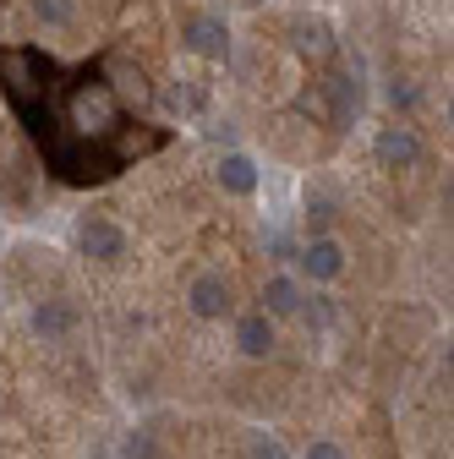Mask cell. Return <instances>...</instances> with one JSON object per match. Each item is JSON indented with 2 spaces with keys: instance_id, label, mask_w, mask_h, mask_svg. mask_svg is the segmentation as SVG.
<instances>
[{
  "instance_id": "cell-11",
  "label": "cell",
  "mask_w": 454,
  "mask_h": 459,
  "mask_svg": "<svg viewBox=\"0 0 454 459\" xmlns=\"http://www.w3.org/2000/svg\"><path fill=\"white\" fill-rule=\"evenodd\" d=\"M328 93H334V121L345 126L351 115L362 109V82L356 77H328Z\"/></svg>"
},
{
  "instance_id": "cell-18",
  "label": "cell",
  "mask_w": 454,
  "mask_h": 459,
  "mask_svg": "<svg viewBox=\"0 0 454 459\" xmlns=\"http://www.w3.org/2000/svg\"><path fill=\"white\" fill-rule=\"evenodd\" d=\"M301 459H345V448H339V443H334V437H312V443H307V454H301Z\"/></svg>"
},
{
  "instance_id": "cell-2",
  "label": "cell",
  "mask_w": 454,
  "mask_h": 459,
  "mask_svg": "<svg viewBox=\"0 0 454 459\" xmlns=\"http://www.w3.org/2000/svg\"><path fill=\"white\" fill-rule=\"evenodd\" d=\"M181 44L197 55V61H231V22L219 12H192L181 22Z\"/></svg>"
},
{
  "instance_id": "cell-12",
  "label": "cell",
  "mask_w": 454,
  "mask_h": 459,
  "mask_svg": "<svg viewBox=\"0 0 454 459\" xmlns=\"http://www.w3.org/2000/svg\"><path fill=\"white\" fill-rule=\"evenodd\" d=\"M296 33H301L296 44L312 55V61H328V55H334V33H328V22H318V17H312V22H296Z\"/></svg>"
},
{
  "instance_id": "cell-17",
  "label": "cell",
  "mask_w": 454,
  "mask_h": 459,
  "mask_svg": "<svg viewBox=\"0 0 454 459\" xmlns=\"http://www.w3.org/2000/svg\"><path fill=\"white\" fill-rule=\"evenodd\" d=\"M127 459H159V443H153L148 432H132V437H127Z\"/></svg>"
},
{
  "instance_id": "cell-4",
  "label": "cell",
  "mask_w": 454,
  "mask_h": 459,
  "mask_svg": "<svg viewBox=\"0 0 454 459\" xmlns=\"http://www.w3.org/2000/svg\"><path fill=\"white\" fill-rule=\"evenodd\" d=\"M345 241L339 236H307V247L296 252V268L312 279V284H334L339 273H345Z\"/></svg>"
},
{
  "instance_id": "cell-15",
  "label": "cell",
  "mask_w": 454,
  "mask_h": 459,
  "mask_svg": "<svg viewBox=\"0 0 454 459\" xmlns=\"http://www.w3.org/2000/svg\"><path fill=\"white\" fill-rule=\"evenodd\" d=\"M247 459H291V448H285V437L258 432V437H252V448H247Z\"/></svg>"
},
{
  "instance_id": "cell-14",
  "label": "cell",
  "mask_w": 454,
  "mask_h": 459,
  "mask_svg": "<svg viewBox=\"0 0 454 459\" xmlns=\"http://www.w3.org/2000/svg\"><path fill=\"white\" fill-rule=\"evenodd\" d=\"M328 219H334V197L328 192H307V224H312V236H328Z\"/></svg>"
},
{
  "instance_id": "cell-10",
  "label": "cell",
  "mask_w": 454,
  "mask_h": 459,
  "mask_svg": "<svg viewBox=\"0 0 454 459\" xmlns=\"http://www.w3.org/2000/svg\"><path fill=\"white\" fill-rule=\"evenodd\" d=\"M72 328H77V312H72L66 301H39V307H33V333H39V339L61 344V339H72Z\"/></svg>"
},
{
  "instance_id": "cell-5",
  "label": "cell",
  "mask_w": 454,
  "mask_h": 459,
  "mask_svg": "<svg viewBox=\"0 0 454 459\" xmlns=\"http://www.w3.org/2000/svg\"><path fill=\"white\" fill-rule=\"evenodd\" d=\"M372 153H378V164L383 169H416L422 164V137H416V126H378V137H372Z\"/></svg>"
},
{
  "instance_id": "cell-3",
  "label": "cell",
  "mask_w": 454,
  "mask_h": 459,
  "mask_svg": "<svg viewBox=\"0 0 454 459\" xmlns=\"http://www.w3.org/2000/svg\"><path fill=\"white\" fill-rule=\"evenodd\" d=\"M77 252L93 257V263H121L127 257V230L116 219H104V213H88L77 224Z\"/></svg>"
},
{
  "instance_id": "cell-9",
  "label": "cell",
  "mask_w": 454,
  "mask_h": 459,
  "mask_svg": "<svg viewBox=\"0 0 454 459\" xmlns=\"http://www.w3.org/2000/svg\"><path fill=\"white\" fill-rule=\"evenodd\" d=\"M214 176H219V186L231 192V197H252V192H258V181H263V176H258V159H252V153H224Z\"/></svg>"
},
{
  "instance_id": "cell-16",
  "label": "cell",
  "mask_w": 454,
  "mask_h": 459,
  "mask_svg": "<svg viewBox=\"0 0 454 459\" xmlns=\"http://www.w3.org/2000/svg\"><path fill=\"white\" fill-rule=\"evenodd\" d=\"M416 99H422L416 82H406V77H394V82H389V104H394V109H416Z\"/></svg>"
},
{
  "instance_id": "cell-7",
  "label": "cell",
  "mask_w": 454,
  "mask_h": 459,
  "mask_svg": "<svg viewBox=\"0 0 454 459\" xmlns=\"http://www.w3.org/2000/svg\"><path fill=\"white\" fill-rule=\"evenodd\" d=\"M301 307H307L301 279H296V273H268V284H263V307H258V312H268V317L279 323V317H296Z\"/></svg>"
},
{
  "instance_id": "cell-1",
  "label": "cell",
  "mask_w": 454,
  "mask_h": 459,
  "mask_svg": "<svg viewBox=\"0 0 454 459\" xmlns=\"http://www.w3.org/2000/svg\"><path fill=\"white\" fill-rule=\"evenodd\" d=\"M187 307H192V317H203V323L231 317V312H236V284H231V273L203 268V273L187 284Z\"/></svg>"
},
{
  "instance_id": "cell-8",
  "label": "cell",
  "mask_w": 454,
  "mask_h": 459,
  "mask_svg": "<svg viewBox=\"0 0 454 459\" xmlns=\"http://www.w3.org/2000/svg\"><path fill=\"white\" fill-rule=\"evenodd\" d=\"M72 121H77L83 132H109V121H116V99H109L104 82H93V88H83V93L72 99Z\"/></svg>"
},
{
  "instance_id": "cell-13",
  "label": "cell",
  "mask_w": 454,
  "mask_h": 459,
  "mask_svg": "<svg viewBox=\"0 0 454 459\" xmlns=\"http://www.w3.org/2000/svg\"><path fill=\"white\" fill-rule=\"evenodd\" d=\"M33 17H39L44 28H66V22L77 17V0H33Z\"/></svg>"
},
{
  "instance_id": "cell-6",
  "label": "cell",
  "mask_w": 454,
  "mask_h": 459,
  "mask_svg": "<svg viewBox=\"0 0 454 459\" xmlns=\"http://www.w3.org/2000/svg\"><path fill=\"white\" fill-rule=\"evenodd\" d=\"M274 344H279V328H274V317L268 312H241L236 317V351L247 356V361H268L274 356Z\"/></svg>"
}]
</instances>
